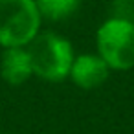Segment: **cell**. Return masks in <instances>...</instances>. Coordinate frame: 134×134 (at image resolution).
I'll list each match as a JSON object with an SVG mask.
<instances>
[{"mask_svg":"<svg viewBox=\"0 0 134 134\" xmlns=\"http://www.w3.org/2000/svg\"><path fill=\"white\" fill-rule=\"evenodd\" d=\"M33 74L44 81L59 83L70 77L74 64V46L72 42L53 31L39 33L28 44Z\"/></svg>","mask_w":134,"mask_h":134,"instance_id":"cell-1","label":"cell"},{"mask_svg":"<svg viewBox=\"0 0 134 134\" xmlns=\"http://www.w3.org/2000/svg\"><path fill=\"white\" fill-rule=\"evenodd\" d=\"M35 0H0V46L26 48L41 33Z\"/></svg>","mask_w":134,"mask_h":134,"instance_id":"cell-2","label":"cell"},{"mask_svg":"<svg viewBox=\"0 0 134 134\" xmlns=\"http://www.w3.org/2000/svg\"><path fill=\"white\" fill-rule=\"evenodd\" d=\"M97 55L110 70H130L134 66V20H105L96 33Z\"/></svg>","mask_w":134,"mask_h":134,"instance_id":"cell-3","label":"cell"},{"mask_svg":"<svg viewBox=\"0 0 134 134\" xmlns=\"http://www.w3.org/2000/svg\"><path fill=\"white\" fill-rule=\"evenodd\" d=\"M110 68L97 53H83L74 59L70 79L83 90H94L108 79Z\"/></svg>","mask_w":134,"mask_h":134,"instance_id":"cell-4","label":"cell"},{"mask_svg":"<svg viewBox=\"0 0 134 134\" xmlns=\"http://www.w3.org/2000/svg\"><path fill=\"white\" fill-rule=\"evenodd\" d=\"M2 79L11 86L24 85L33 75V66L28 48H6L0 61Z\"/></svg>","mask_w":134,"mask_h":134,"instance_id":"cell-5","label":"cell"},{"mask_svg":"<svg viewBox=\"0 0 134 134\" xmlns=\"http://www.w3.org/2000/svg\"><path fill=\"white\" fill-rule=\"evenodd\" d=\"M42 19L57 22L70 19L81 6V0H35Z\"/></svg>","mask_w":134,"mask_h":134,"instance_id":"cell-6","label":"cell"}]
</instances>
